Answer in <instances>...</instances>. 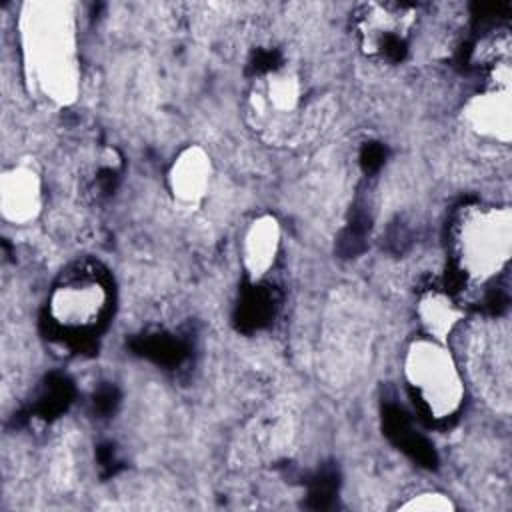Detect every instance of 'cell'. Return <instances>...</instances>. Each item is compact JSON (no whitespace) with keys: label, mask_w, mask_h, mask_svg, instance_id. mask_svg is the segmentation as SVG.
Wrapping results in <instances>:
<instances>
[{"label":"cell","mask_w":512,"mask_h":512,"mask_svg":"<svg viewBox=\"0 0 512 512\" xmlns=\"http://www.w3.org/2000/svg\"><path fill=\"white\" fill-rule=\"evenodd\" d=\"M510 90L508 88H488L472 96L464 106V124L478 138L496 140L502 144L510 142Z\"/></svg>","instance_id":"cell-9"},{"label":"cell","mask_w":512,"mask_h":512,"mask_svg":"<svg viewBox=\"0 0 512 512\" xmlns=\"http://www.w3.org/2000/svg\"><path fill=\"white\" fill-rule=\"evenodd\" d=\"M110 308V290L100 274L76 270L62 276L48 296V318L68 336L92 334Z\"/></svg>","instance_id":"cell-5"},{"label":"cell","mask_w":512,"mask_h":512,"mask_svg":"<svg viewBox=\"0 0 512 512\" xmlns=\"http://www.w3.org/2000/svg\"><path fill=\"white\" fill-rule=\"evenodd\" d=\"M418 12L412 4L366 2L354 12V34L360 50L374 60H396L408 46Z\"/></svg>","instance_id":"cell-6"},{"label":"cell","mask_w":512,"mask_h":512,"mask_svg":"<svg viewBox=\"0 0 512 512\" xmlns=\"http://www.w3.org/2000/svg\"><path fill=\"white\" fill-rule=\"evenodd\" d=\"M416 316L428 338L446 342L462 320V310L458 304L442 290H428L420 296L416 306Z\"/></svg>","instance_id":"cell-11"},{"label":"cell","mask_w":512,"mask_h":512,"mask_svg":"<svg viewBox=\"0 0 512 512\" xmlns=\"http://www.w3.org/2000/svg\"><path fill=\"white\" fill-rule=\"evenodd\" d=\"M318 104L300 68L280 62L252 78L246 92V120L262 140L294 144L310 130Z\"/></svg>","instance_id":"cell-2"},{"label":"cell","mask_w":512,"mask_h":512,"mask_svg":"<svg viewBox=\"0 0 512 512\" xmlns=\"http://www.w3.org/2000/svg\"><path fill=\"white\" fill-rule=\"evenodd\" d=\"M508 336L500 334H484V340L478 344L474 352H478V372L480 378L498 386L508 394L510 390V360H508Z\"/></svg>","instance_id":"cell-12"},{"label":"cell","mask_w":512,"mask_h":512,"mask_svg":"<svg viewBox=\"0 0 512 512\" xmlns=\"http://www.w3.org/2000/svg\"><path fill=\"white\" fill-rule=\"evenodd\" d=\"M20 50L26 78L54 104H70L78 92V36L68 2H28L20 12Z\"/></svg>","instance_id":"cell-1"},{"label":"cell","mask_w":512,"mask_h":512,"mask_svg":"<svg viewBox=\"0 0 512 512\" xmlns=\"http://www.w3.org/2000/svg\"><path fill=\"white\" fill-rule=\"evenodd\" d=\"M400 508L412 510V512H448V510H454V504L448 496L440 492H422L412 496Z\"/></svg>","instance_id":"cell-13"},{"label":"cell","mask_w":512,"mask_h":512,"mask_svg":"<svg viewBox=\"0 0 512 512\" xmlns=\"http://www.w3.org/2000/svg\"><path fill=\"white\" fill-rule=\"evenodd\" d=\"M404 380L414 404L434 422L450 420L464 400V378L446 342L422 336L404 354Z\"/></svg>","instance_id":"cell-4"},{"label":"cell","mask_w":512,"mask_h":512,"mask_svg":"<svg viewBox=\"0 0 512 512\" xmlns=\"http://www.w3.org/2000/svg\"><path fill=\"white\" fill-rule=\"evenodd\" d=\"M42 180L30 166H10L0 176V212L10 224L24 226L40 214Z\"/></svg>","instance_id":"cell-8"},{"label":"cell","mask_w":512,"mask_h":512,"mask_svg":"<svg viewBox=\"0 0 512 512\" xmlns=\"http://www.w3.org/2000/svg\"><path fill=\"white\" fill-rule=\"evenodd\" d=\"M280 242L282 230L272 214H260L246 226L240 242V260L250 282H260L274 268Z\"/></svg>","instance_id":"cell-10"},{"label":"cell","mask_w":512,"mask_h":512,"mask_svg":"<svg viewBox=\"0 0 512 512\" xmlns=\"http://www.w3.org/2000/svg\"><path fill=\"white\" fill-rule=\"evenodd\" d=\"M210 180H212V158L198 144H190L182 148L174 156L166 174L168 192L174 204L184 210H196L204 202L210 190Z\"/></svg>","instance_id":"cell-7"},{"label":"cell","mask_w":512,"mask_h":512,"mask_svg":"<svg viewBox=\"0 0 512 512\" xmlns=\"http://www.w3.org/2000/svg\"><path fill=\"white\" fill-rule=\"evenodd\" d=\"M450 258L456 272L484 284L508 266L512 254V212L508 206L470 204L458 210L448 234Z\"/></svg>","instance_id":"cell-3"}]
</instances>
